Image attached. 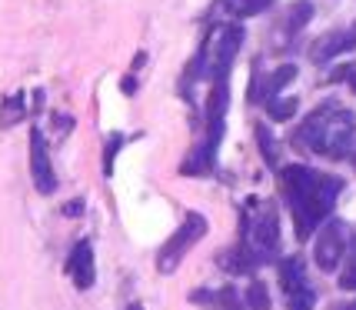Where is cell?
Listing matches in <instances>:
<instances>
[{"label": "cell", "instance_id": "1", "mask_svg": "<svg viewBox=\"0 0 356 310\" xmlns=\"http://www.w3.org/2000/svg\"><path fill=\"white\" fill-rule=\"evenodd\" d=\"M343 180L333 173L313 171L307 164H290L280 171V190L290 203V214L296 224V237L300 240H310L316 227L330 220L333 207L343 194Z\"/></svg>", "mask_w": 356, "mask_h": 310}, {"label": "cell", "instance_id": "2", "mask_svg": "<svg viewBox=\"0 0 356 310\" xmlns=\"http://www.w3.org/2000/svg\"><path fill=\"white\" fill-rule=\"evenodd\" d=\"M296 144L307 147L310 154L343 160L353 154L356 147V117L353 110H346L337 100H326L313 110L310 117L296 130Z\"/></svg>", "mask_w": 356, "mask_h": 310}, {"label": "cell", "instance_id": "3", "mask_svg": "<svg viewBox=\"0 0 356 310\" xmlns=\"http://www.w3.org/2000/svg\"><path fill=\"white\" fill-rule=\"evenodd\" d=\"M247 207L253 210V214H243L240 240L253 250V257H257L260 264H270V261H277L280 257V247H283L277 201H250Z\"/></svg>", "mask_w": 356, "mask_h": 310}, {"label": "cell", "instance_id": "4", "mask_svg": "<svg viewBox=\"0 0 356 310\" xmlns=\"http://www.w3.org/2000/svg\"><path fill=\"white\" fill-rule=\"evenodd\" d=\"M207 231H210V224H207V217H203L200 210H186L184 224L163 240V247L156 250V270H160L163 277H170L173 270L184 264L186 254L207 237Z\"/></svg>", "mask_w": 356, "mask_h": 310}, {"label": "cell", "instance_id": "5", "mask_svg": "<svg viewBox=\"0 0 356 310\" xmlns=\"http://www.w3.org/2000/svg\"><path fill=\"white\" fill-rule=\"evenodd\" d=\"M280 287L286 297V310H313L316 307V290L310 284V270L303 257H286L280 261Z\"/></svg>", "mask_w": 356, "mask_h": 310}, {"label": "cell", "instance_id": "6", "mask_svg": "<svg viewBox=\"0 0 356 310\" xmlns=\"http://www.w3.org/2000/svg\"><path fill=\"white\" fill-rule=\"evenodd\" d=\"M343 254H346V224L333 217L323 220L316 231V244H313V264L323 274H333L343 264Z\"/></svg>", "mask_w": 356, "mask_h": 310}, {"label": "cell", "instance_id": "7", "mask_svg": "<svg viewBox=\"0 0 356 310\" xmlns=\"http://www.w3.org/2000/svg\"><path fill=\"white\" fill-rule=\"evenodd\" d=\"M31 177L37 194L50 197L57 190V173H54V164H50V150H47V140L40 127H31Z\"/></svg>", "mask_w": 356, "mask_h": 310}, {"label": "cell", "instance_id": "8", "mask_svg": "<svg viewBox=\"0 0 356 310\" xmlns=\"http://www.w3.org/2000/svg\"><path fill=\"white\" fill-rule=\"evenodd\" d=\"M293 80H296V63H280L277 70H270L264 80H260V67H253V80H250L247 100L250 104H266V100L280 97V91L290 87Z\"/></svg>", "mask_w": 356, "mask_h": 310}, {"label": "cell", "instance_id": "9", "mask_svg": "<svg viewBox=\"0 0 356 310\" xmlns=\"http://www.w3.org/2000/svg\"><path fill=\"white\" fill-rule=\"evenodd\" d=\"M220 144H223V137H217V134H207V130H203V137L197 140V144L190 147V154L184 157L180 173H184V177H207V173L217 167Z\"/></svg>", "mask_w": 356, "mask_h": 310}, {"label": "cell", "instance_id": "10", "mask_svg": "<svg viewBox=\"0 0 356 310\" xmlns=\"http://www.w3.org/2000/svg\"><path fill=\"white\" fill-rule=\"evenodd\" d=\"M356 47V27H343V31H326L310 44V61L313 63H330L333 57H343Z\"/></svg>", "mask_w": 356, "mask_h": 310}, {"label": "cell", "instance_id": "11", "mask_svg": "<svg viewBox=\"0 0 356 310\" xmlns=\"http://www.w3.org/2000/svg\"><path fill=\"white\" fill-rule=\"evenodd\" d=\"M67 274L74 280L77 290H90L93 280H97V261H93V244L83 237L74 244L70 257H67Z\"/></svg>", "mask_w": 356, "mask_h": 310}, {"label": "cell", "instance_id": "12", "mask_svg": "<svg viewBox=\"0 0 356 310\" xmlns=\"http://www.w3.org/2000/svg\"><path fill=\"white\" fill-rule=\"evenodd\" d=\"M310 20H313V3H310V0H293V3L286 7L283 20L277 24V44L283 47L286 40H293L296 33L303 31Z\"/></svg>", "mask_w": 356, "mask_h": 310}, {"label": "cell", "instance_id": "13", "mask_svg": "<svg viewBox=\"0 0 356 310\" xmlns=\"http://www.w3.org/2000/svg\"><path fill=\"white\" fill-rule=\"evenodd\" d=\"M217 264H220V270H227V274H233V277H250V274L260 267V261H257V257H253V250L240 240V244H233V247L220 250Z\"/></svg>", "mask_w": 356, "mask_h": 310}, {"label": "cell", "instance_id": "14", "mask_svg": "<svg viewBox=\"0 0 356 310\" xmlns=\"http://www.w3.org/2000/svg\"><path fill=\"white\" fill-rule=\"evenodd\" d=\"M190 300L203 310H247L243 294L236 287H220V290H193Z\"/></svg>", "mask_w": 356, "mask_h": 310}, {"label": "cell", "instance_id": "15", "mask_svg": "<svg viewBox=\"0 0 356 310\" xmlns=\"http://www.w3.org/2000/svg\"><path fill=\"white\" fill-rule=\"evenodd\" d=\"M24 117H27V93H24V91L7 93V97L0 100V130H10V127H17Z\"/></svg>", "mask_w": 356, "mask_h": 310}, {"label": "cell", "instance_id": "16", "mask_svg": "<svg viewBox=\"0 0 356 310\" xmlns=\"http://www.w3.org/2000/svg\"><path fill=\"white\" fill-rule=\"evenodd\" d=\"M273 0H217V14H227L230 20H247V17L264 14Z\"/></svg>", "mask_w": 356, "mask_h": 310}, {"label": "cell", "instance_id": "17", "mask_svg": "<svg viewBox=\"0 0 356 310\" xmlns=\"http://www.w3.org/2000/svg\"><path fill=\"white\" fill-rule=\"evenodd\" d=\"M243 304H247V310H270V290H266V284L264 280H250V287L243 290Z\"/></svg>", "mask_w": 356, "mask_h": 310}, {"label": "cell", "instance_id": "18", "mask_svg": "<svg viewBox=\"0 0 356 310\" xmlns=\"http://www.w3.org/2000/svg\"><path fill=\"white\" fill-rule=\"evenodd\" d=\"M257 144H260V154H264V160L270 164V167H277L280 160V144L277 137H273V130L264 124H257Z\"/></svg>", "mask_w": 356, "mask_h": 310}, {"label": "cell", "instance_id": "19", "mask_svg": "<svg viewBox=\"0 0 356 310\" xmlns=\"http://www.w3.org/2000/svg\"><path fill=\"white\" fill-rule=\"evenodd\" d=\"M266 114H270V121H290L300 107V100L296 97H273V100H266L264 104Z\"/></svg>", "mask_w": 356, "mask_h": 310}, {"label": "cell", "instance_id": "20", "mask_svg": "<svg viewBox=\"0 0 356 310\" xmlns=\"http://www.w3.org/2000/svg\"><path fill=\"white\" fill-rule=\"evenodd\" d=\"M124 144H127L124 134H110L107 137V144H104V177H113V160H117Z\"/></svg>", "mask_w": 356, "mask_h": 310}, {"label": "cell", "instance_id": "21", "mask_svg": "<svg viewBox=\"0 0 356 310\" xmlns=\"http://www.w3.org/2000/svg\"><path fill=\"white\" fill-rule=\"evenodd\" d=\"M340 287H343V290H356V247H353V254H350V261H346V267H343V274H340Z\"/></svg>", "mask_w": 356, "mask_h": 310}, {"label": "cell", "instance_id": "22", "mask_svg": "<svg viewBox=\"0 0 356 310\" xmlns=\"http://www.w3.org/2000/svg\"><path fill=\"white\" fill-rule=\"evenodd\" d=\"M60 214H63V217H80V214H83V201L77 197V201L63 203V207H60Z\"/></svg>", "mask_w": 356, "mask_h": 310}, {"label": "cell", "instance_id": "23", "mask_svg": "<svg viewBox=\"0 0 356 310\" xmlns=\"http://www.w3.org/2000/svg\"><path fill=\"white\" fill-rule=\"evenodd\" d=\"M333 310H356V300H346V304H337Z\"/></svg>", "mask_w": 356, "mask_h": 310}, {"label": "cell", "instance_id": "24", "mask_svg": "<svg viewBox=\"0 0 356 310\" xmlns=\"http://www.w3.org/2000/svg\"><path fill=\"white\" fill-rule=\"evenodd\" d=\"M127 310H143V304H130V307H127Z\"/></svg>", "mask_w": 356, "mask_h": 310}, {"label": "cell", "instance_id": "25", "mask_svg": "<svg viewBox=\"0 0 356 310\" xmlns=\"http://www.w3.org/2000/svg\"><path fill=\"white\" fill-rule=\"evenodd\" d=\"M350 87H353V91H356V74H353V77H350Z\"/></svg>", "mask_w": 356, "mask_h": 310}]
</instances>
